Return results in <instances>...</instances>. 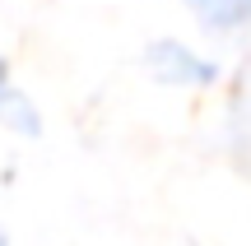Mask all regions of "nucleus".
Masks as SVG:
<instances>
[{"instance_id":"obj_2","label":"nucleus","mask_w":251,"mask_h":246,"mask_svg":"<svg viewBox=\"0 0 251 246\" xmlns=\"http://www.w3.org/2000/svg\"><path fill=\"white\" fill-rule=\"evenodd\" d=\"M0 89H5V79H0Z\"/></svg>"},{"instance_id":"obj_1","label":"nucleus","mask_w":251,"mask_h":246,"mask_svg":"<svg viewBox=\"0 0 251 246\" xmlns=\"http://www.w3.org/2000/svg\"><path fill=\"white\" fill-rule=\"evenodd\" d=\"M205 14H214V19H237V14H247L251 9V0H196Z\"/></svg>"}]
</instances>
